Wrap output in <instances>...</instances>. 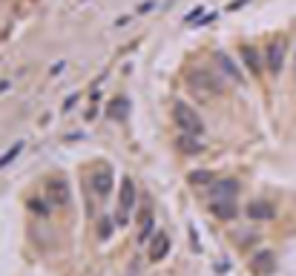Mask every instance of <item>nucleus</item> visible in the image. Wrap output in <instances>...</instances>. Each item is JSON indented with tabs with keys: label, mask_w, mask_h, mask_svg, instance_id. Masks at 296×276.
I'll list each match as a JSON object with an SVG mask.
<instances>
[{
	"label": "nucleus",
	"mask_w": 296,
	"mask_h": 276,
	"mask_svg": "<svg viewBox=\"0 0 296 276\" xmlns=\"http://www.w3.org/2000/svg\"><path fill=\"white\" fill-rule=\"evenodd\" d=\"M210 190H213V198H236V196H239V182H233V178L213 182Z\"/></svg>",
	"instance_id": "obj_10"
},
{
	"label": "nucleus",
	"mask_w": 296,
	"mask_h": 276,
	"mask_svg": "<svg viewBox=\"0 0 296 276\" xmlns=\"http://www.w3.org/2000/svg\"><path fill=\"white\" fill-rule=\"evenodd\" d=\"M187 86H190V92H193L196 98L207 101L210 95H222V92H224V80L218 78L216 72L196 69V72H190V75H187Z\"/></svg>",
	"instance_id": "obj_1"
},
{
	"label": "nucleus",
	"mask_w": 296,
	"mask_h": 276,
	"mask_svg": "<svg viewBox=\"0 0 296 276\" xmlns=\"http://www.w3.org/2000/svg\"><path fill=\"white\" fill-rule=\"evenodd\" d=\"M167 250H170V236H167L164 230H156V233H152V239H150L147 256L152 259V262H161V259L167 256Z\"/></svg>",
	"instance_id": "obj_6"
},
{
	"label": "nucleus",
	"mask_w": 296,
	"mask_h": 276,
	"mask_svg": "<svg viewBox=\"0 0 296 276\" xmlns=\"http://www.w3.org/2000/svg\"><path fill=\"white\" fill-rule=\"evenodd\" d=\"M242 60H244V66H248L250 75H259V72H262V60H259V55H256V49L244 46V49H242Z\"/></svg>",
	"instance_id": "obj_14"
},
{
	"label": "nucleus",
	"mask_w": 296,
	"mask_h": 276,
	"mask_svg": "<svg viewBox=\"0 0 296 276\" xmlns=\"http://www.w3.org/2000/svg\"><path fill=\"white\" fill-rule=\"evenodd\" d=\"M115 187V176H112V167H98L95 170V176H92V190H95V196H101V198H106V196L112 193Z\"/></svg>",
	"instance_id": "obj_4"
},
{
	"label": "nucleus",
	"mask_w": 296,
	"mask_h": 276,
	"mask_svg": "<svg viewBox=\"0 0 296 276\" xmlns=\"http://www.w3.org/2000/svg\"><path fill=\"white\" fill-rule=\"evenodd\" d=\"M20 150H23V141H14V147H12L9 152H3V156H0V170H3L6 164H12V161L18 158V156H20Z\"/></svg>",
	"instance_id": "obj_16"
},
{
	"label": "nucleus",
	"mask_w": 296,
	"mask_h": 276,
	"mask_svg": "<svg viewBox=\"0 0 296 276\" xmlns=\"http://www.w3.org/2000/svg\"><path fill=\"white\" fill-rule=\"evenodd\" d=\"M187 182L190 184H207V187H210V184L216 182V176H213V172H204V170H196V172L187 176Z\"/></svg>",
	"instance_id": "obj_15"
},
{
	"label": "nucleus",
	"mask_w": 296,
	"mask_h": 276,
	"mask_svg": "<svg viewBox=\"0 0 296 276\" xmlns=\"http://www.w3.org/2000/svg\"><path fill=\"white\" fill-rule=\"evenodd\" d=\"M110 230H112L110 228V218H104L101 222V239H110Z\"/></svg>",
	"instance_id": "obj_21"
},
{
	"label": "nucleus",
	"mask_w": 296,
	"mask_h": 276,
	"mask_svg": "<svg viewBox=\"0 0 296 276\" xmlns=\"http://www.w3.org/2000/svg\"><path fill=\"white\" fill-rule=\"evenodd\" d=\"M248 216L250 218H274L276 216V210L270 204H268V202H250V204H248Z\"/></svg>",
	"instance_id": "obj_13"
},
{
	"label": "nucleus",
	"mask_w": 296,
	"mask_h": 276,
	"mask_svg": "<svg viewBox=\"0 0 296 276\" xmlns=\"http://www.w3.org/2000/svg\"><path fill=\"white\" fill-rule=\"evenodd\" d=\"M210 210H213V216H216V218H224V222L239 216V204H236V198H213Z\"/></svg>",
	"instance_id": "obj_8"
},
{
	"label": "nucleus",
	"mask_w": 296,
	"mask_h": 276,
	"mask_svg": "<svg viewBox=\"0 0 296 276\" xmlns=\"http://www.w3.org/2000/svg\"><path fill=\"white\" fill-rule=\"evenodd\" d=\"M69 184L64 178H55V182H49L46 187V198H49V207H64L69 202Z\"/></svg>",
	"instance_id": "obj_5"
},
{
	"label": "nucleus",
	"mask_w": 296,
	"mask_h": 276,
	"mask_svg": "<svg viewBox=\"0 0 296 276\" xmlns=\"http://www.w3.org/2000/svg\"><path fill=\"white\" fill-rule=\"evenodd\" d=\"M75 101H78V92H75V95H69L66 101H64V112H69V110L75 106Z\"/></svg>",
	"instance_id": "obj_20"
},
{
	"label": "nucleus",
	"mask_w": 296,
	"mask_h": 276,
	"mask_svg": "<svg viewBox=\"0 0 296 276\" xmlns=\"http://www.w3.org/2000/svg\"><path fill=\"white\" fill-rule=\"evenodd\" d=\"M66 66V64H64V60H60V64H55V69H49V72H52V75H60V69Z\"/></svg>",
	"instance_id": "obj_22"
},
{
	"label": "nucleus",
	"mask_w": 296,
	"mask_h": 276,
	"mask_svg": "<svg viewBox=\"0 0 296 276\" xmlns=\"http://www.w3.org/2000/svg\"><path fill=\"white\" fill-rule=\"evenodd\" d=\"M196 138H198V136H190V132H184V138H182V150H187V152H198V150H202V144H196Z\"/></svg>",
	"instance_id": "obj_17"
},
{
	"label": "nucleus",
	"mask_w": 296,
	"mask_h": 276,
	"mask_svg": "<svg viewBox=\"0 0 296 276\" xmlns=\"http://www.w3.org/2000/svg\"><path fill=\"white\" fill-rule=\"evenodd\" d=\"M136 207V184L132 178H121V193H118V224L124 228L126 224V216L132 213Z\"/></svg>",
	"instance_id": "obj_3"
},
{
	"label": "nucleus",
	"mask_w": 296,
	"mask_h": 276,
	"mask_svg": "<svg viewBox=\"0 0 296 276\" xmlns=\"http://www.w3.org/2000/svg\"><path fill=\"white\" fill-rule=\"evenodd\" d=\"M150 230H152V216L144 213V218H141V239H144V236H152Z\"/></svg>",
	"instance_id": "obj_18"
},
{
	"label": "nucleus",
	"mask_w": 296,
	"mask_h": 276,
	"mask_svg": "<svg viewBox=\"0 0 296 276\" xmlns=\"http://www.w3.org/2000/svg\"><path fill=\"white\" fill-rule=\"evenodd\" d=\"M126 112H130V101H126L124 95L112 98V101H110V106H106V118H110V121H124Z\"/></svg>",
	"instance_id": "obj_11"
},
{
	"label": "nucleus",
	"mask_w": 296,
	"mask_h": 276,
	"mask_svg": "<svg viewBox=\"0 0 296 276\" xmlns=\"http://www.w3.org/2000/svg\"><path fill=\"white\" fill-rule=\"evenodd\" d=\"M29 207H32V210H34V213H38V216H44V213H46V207L40 204L38 198H32V202H29Z\"/></svg>",
	"instance_id": "obj_19"
},
{
	"label": "nucleus",
	"mask_w": 296,
	"mask_h": 276,
	"mask_svg": "<svg viewBox=\"0 0 296 276\" xmlns=\"http://www.w3.org/2000/svg\"><path fill=\"white\" fill-rule=\"evenodd\" d=\"M282 64H285V44H270L268 46V69L274 72V75H279L282 72Z\"/></svg>",
	"instance_id": "obj_9"
},
{
	"label": "nucleus",
	"mask_w": 296,
	"mask_h": 276,
	"mask_svg": "<svg viewBox=\"0 0 296 276\" xmlns=\"http://www.w3.org/2000/svg\"><path fill=\"white\" fill-rule=\"evenodd\" d=\"M250 268L256 270V274H274V268H276L274 253H268V250L256 253V256H253V262H250Z\"/></svg>",
	"instance_id": "obj_12"
},
{
	"label": "nucleus",
	"mask_w": 296,
	"mask_h": 276,
	"mask_svg": "<svg viewBox=\"0 0 296 276\" xmlns=\"http://www.w3.org/2000/svg\"><path fill=\"white\" fill-rule=\"evenodd\" d=\"M172 118H176V124L182 126L184 132H190V136H202V132H204V124H202L198 112H196L190 104L176 101L172 104Z\"/></svg>",
	"instance_id": "obj_2"
},
{
	"label": "nucleus",
	"mask_w": 296,
	"mask_h": 276,
	"mask_svg": "<svg viewBox=\"0 0 296 276\" xmlns=\"http://www.w3.org/2000/svg\"><path fill=\"white\" fill-rule=\"evenodd\" d=\"M216 64H218V69H222V75H224V78L236 80V84H244V72H242V69L233 64V58H230V55H224V52H216Z\"/></svg>",
	"instance_id": "obj_7"
}]
</instances>
